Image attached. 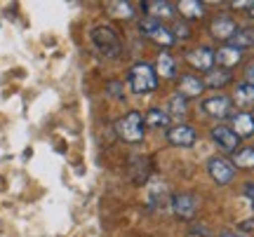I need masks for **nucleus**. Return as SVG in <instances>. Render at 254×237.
Returning a JSON list of instances; mask_svg holds the SVG:
<instances>
[{
    "instance_id": "f257e3e1",
    "label": "nucleus",
    "mask_w": 254,
    "mask_h": 237,
    "mask_svg": "<svg viewBox=\"0 0 254 237\" xmlns=\"http://www.w3.org/2000/svg\"><path fill=\"white\" fill-rule=\"evenodd\" d=\"M116 134L120 141L125 143H141L146 134V125H144V115L139 110H129L123 118L116 120Z\"/></svg>"
},
{
    "instance_id": "f03ea898",
    "label": "nucleus",
    "mask_w": 254,
    "mask_h": 237,
    "mask_svg": "<svg viewBox=\"0 0 254 237\" xmlns=\"http://www.w3.org/2000/svg\"><path fill=\"white\" fill-rule=\"evenodd\" d=\"M127 82H129V90L134 94H148L158 87V75H155V68L148 61H136L127 73Z\"/></svg>"
},
{
    "instance_id": "7ed1b4c3",
    "label": "nucleus",
    "mask_w": 254,
    "mask_h": 237,
    "mask_svg": "<svg viewBox=\"0 0 254 237\" xmlns=\"http://www.w3.org/2000/svg\"><path fill=\"white\" fill-rule=\"evenodd\" d=\"M92 43H94V47L99 49L104 56H109V59H116V56L123 54V40H120V36L116 33V28L106 26V24H101V26H94L92 28Z\"/></svg>"
},
{
    "instance_id": "20e7f679",
    "label": "nucleus",
    "mask_w": 254,
    "mask_h": 237,
    "mask_svg": "<svg viewBox=\"0 0 254 237\" xmlns=\"http://www.w3.org/2000/svg\"><path fill=\"white\" fill-rule=\"evenodd\" d=\"M207 172L217 186H228V183L236 179V167H233V162H228L226 157H219V155L209 157Z\"/></svg>"
},
{
    "instance_id": "39448f33",
    "label": "nucleus",
    "mask_w": 254,
    "mask_h": 237,
    "mask_svg": "<svg viewBox=\"0 0 254 237\" xmlns=\"http://www.w3.org/2000/svg\"><path fill=\"white\" fill-rule=\"evenodd\" d=\"M209 139L214 141V146L221 150V153H236L240 148V139L236 137V132L226 125H217V127L209 129Z\"/></svg>"
},
{
    "instance_id": "423d86ee",
    "label": "nucleus",
    "mask_w": 254,
    "mask_h": 237,
    "mask_svg": "<svg viewBox=\"0 0 254 237\" xmlns=\"http://www.w3.org/2000/svg\"><path fill=\"white\" fill-rule=\"evenodd\" d=\"M172 211L177 219L193 221L195 219V211H198V197L193 192H177L172 197Z\"/></svg>"
},
{
    "instance_id": "0eeeda50",
    "label": "nucleus",
    "mask_w": 254,
    "mask_h": 237,
    "mask_svg": "<svg viewBox=\"0 0 254 237\" xmlns=\"http://www.w3.org/2000/svg\"><path fill=\"white\" fill-rule=\"evenodd\" d=\"M167 141L172 143L174 148H193L195 141H198V132L190 127V125H174V127L167 129Z\"/></svg>"
},
{
    "instance_id": "6e6552de",
    "label": "nucleus",
    "mask_w": 254,
    "mask_h": 237,
    "mask_svg": "<svg viewBox=\"0 0 254 237\" xmlns=\"http://www.w3.org/2000/svg\"><path fill=\"white\" fill-rule=\"evenodd\" d=\"M202 110L217 120L228 118L233 113V101L228 99L226 94H214V96H207V99L202 101Z\"/></svg>"
},
{
    "instance_id": "1a4fd4ad",
    "label": "nucleus",
    "mask_w": 254,
    "mask_h": 237,
    "mask_svg": "<svg viewBox=\"0 0 254 237\" xmlns=\"http://www.w3.org/2000/svg\"><path fill=\"white\" fill-rule=\"evenodd\" d=\"M186 61H189L190 68L209 73L214 68V49H209V47H195V49H190L189 54H186Z\"/></svg>"
},
{
    "instance_id": "9d476101",
    "label": "nucleus",
    "mask_w": 254,
    "mask_h": 237,
    "mask_svg": "<svg viewBox=\"0 0 254 237\" xmlns=\"http://www.w3.org/2000/svg\"><path fill=\"white\" fill-rule=\"evenodd\" d=\"M141 9L146 12V17L158 19V21L172 19L177 14V5L167 2V0H146V2H141Z\"/></svg>"
},
{
    "instance_id": "9b49d317",
    "label": "nucleus",
    "mask_w": 254,
    "mask_h": 237,
    "mask_svg": "<svg viewBox=\"0 0 254 237\" xmlns=\"http://www.w3.org/2000/svg\"><path fill=\"white\" fill-rule=\"evenodd\" d=\"M238 28H240V26H238L231 17H226V14H219V17L212 19V24H209V33L217 38V40H231V38L236 36Z\"/></svg>"
},
{
    "instance_id": "f8f14e48",
    "label": "nucleus",
    "mask_w": 254,
    "mask_h": 237,
    "mask_svg": "<svg viewBox=\"0 0 254 237\" xmlns=\"http://www.w3.org/2000/svg\"><path fill=\"white\" fill-rule=\"evenodd\" d=\"M240 59H243V52L236 49V47H231V45L219 47L217 52H214V66L224 68V71H231L233 66H238Z\"/></svg>"
},
{
    "instance_id": "ddd939ff",
    "label": "nucleus",
    "mask_w": 254,
    "mask_h": 237,
    "mask_svg": "<svg viewBox=\"0 0 254 237\" xmlns=\"http://www.w3.org/2000/svg\"><path fill=\"white\" fill-rule=\"evenodd\" d=\"M202 92H205L202 78H198V75H182L179 78V92L177 94H182L184 99H195Z\"/></svg>"
},
{
    "instance_id": "4468645a",
    "label": "nucleus",
    "mask_w": 254,
    "mask_h": 237,
    "mask_svg": "<svg viewBox=\"0 0 254 237\" xmlns=\"http://www.w3.org/2000/svg\"><path fill=\"white\" fill-rule=\"evenodd\" d=\"M231 129L236 132L238 139H250V137H254L252 113H236V115H233V125H231Z\"/></svg>"
},
{
    "instance_id": "2eb2a0df",
    "label": "nucleus",
    "mask_w": 254,
    "mask_h": 237,
    "mask_svg": "<svg viewBox=\"0 0 254 237\" xmlns=\"http://www.w3.org/2000/svg\"><path fill=\"white\" fill-rule=\"evenodd\" d=\"M155 75H160L163 80H172L174 75H177V66H174V59L172 54L163 49L160 54H158V61H155Z\"/></svg>"
},
{
    "instance_id": "dca6fc26",
    "label": "nucleus",
    "mask_w": 254,
    "mask_h": 237,
    "mask_svg": "<svg viewBox=\"0 0 254 237\" xmlns=\"http://www.w3.org/2000/svg\"><path fill=\"white\" fill-rule=\"evenodd\" d=\"M186 113H189V103H186V99H184L182 94L170 96V103H167V115H170V120H174L177 125H182V120L186 118Z\"/></svg>"
},
{
    "instance_id": "f3484780",
    "label": "nucleus",
    "mask_w": 254,
    "mask_h": 237,
    "mask_svg": "<svg viewBox=\"0 0 254 237\" xmlns=\"http://www.w3.org/2000/svg\"><path fill=\"white\" fill-rule=\"evenodd\" d=\"M170 115H167V110L163 108H148L144 115V125H148V127L153 129H170Z\"/></svg>"
},
{
    "instance_id": "a211bd4d",
    "label": "nucleus",
    "mask_w": 254,
    "mask_h": 237,
    "mask_svg": "<svg viewBox=\"0 0 254 237\" xmlns=\"http://www.w3.org/2000/svg\"><path fill=\"white\" fill-rule=\"evenodd\" d=\"M233 80V75L231 71H224V68H212L207 75H205V87H212V90H221V87H226L228 82Z\"/></svg>"
},
{
    "instance_id": "6ab92c4d",
    "label": "nucleus",
    "mask_w": 254,
    "mask_h": 237,
    "mask_svg": "<svg viewBox=\"0 0 254 237\" xmlns=\"http://www.w3.org/2000/svg\"><path fill=\"white\" fill-rule=\"evenodd\" d=\"M228 45L236 47V49H250V47H254V28H238L236 36L228 40Z\"/></svg>"
},
{
    "instance_id": "aec40b11",
    "label": "nucleus",
    "mask_w": 254,
    "mask_h": 237,
    "mask_svg": "<svg viewBox=\"0 0 254 237\" xmlns=\"http://www.w3.org/2000/svg\"><path fill=\"white\" fill-rule=\"evenodd\" d=\"M177 12H182L184 19H200L205 14V2H198V0H182L177 5Z\"/></svg>"
},
{
    "instance_id": "412c9836",
    "label": "nucleus",
    "mask_w": 254,
    "mask_h": 237,
    "mask_svg": "<svg viewBox=\"0 0 254 237\" xmlns=\"http://www.w3.org/2000/svg\"><path fill=\"white\" fill-rule=\"evenodd\" d=\"M233 167L238 169H254V148H238L233 155Z\"/></svg>"
},
{
    "instance_id": "4be33fe9",
    "label": "nucleus",
    "mask_w": 254,
    "mask_h": 237,
    "mask_svg": "<svg viewBox=\"0 0 254 237\" xmlns=\"http://www.w3.org/2000/svg\"><path fill=\"white\" fill-rule=\"evenodd\" d=\"M109 14L116 19H132L134 17V7H132V2H125V0L109 2Z\"/></svg>"
},
{
    "instance_id": "5701e85b",
    "label": "nucleus",
    "mask_w": 254,
    "mask_h": 237,
    "mask_svg": "<svg viewBox=\"0 0 254 237\" xmlns=\"http://www.w3.org/2000/svg\"><path fill=\"white\" fill-rule=\"evenodd\" d=\"M236 101H238V106L254 103V85H250V82L238 85V87H236Z\"/></svg>"
},
{
    "instance_id": "b1692460",
    "label": "nucleus",
    "mask_w": 254,
    "mask_h": 237,
    "mask_svg": "<svg viewBox=\"0 0 254 237\" xmlns=\"http://www.w3.org/2000/svg\"><path fill=\"white\" fill-rule=\"evenodd\" d=\"M170 33H172L174 40H189L190 38V31H189V24H186V21H177V24L170 28Z\"/></svg>"
},
{
    "instance_id": "393cba45",
    "label": "nucleus",
    "mask_w": 254,
    "mask_h": 237,
    "mask_svg": "<svg viewBox=\"0 0 254 237\" xmlns=\"http://www.w3.org/2000/svg\"><path fill=\"white\" fill-rule=\"evenodd\" d=\"M109 94H111V96H116V99H125V92H123V82H118V80L109 82Z\"/></svg>"
},
{
    "instance_id": "a878e982",
    "label": "nucleus",
    "mask_w": 254,
    "mask_h": 237,
    "mask_svg": "<svg viewBox=\"0 0 254 237\" xmlns=\"http://www.w3.org/2000/svg\"><path fill=\"white\" fill-rule=\"evenodd\" d=\"M238 228L243 230V233H252V235H254V216H252V219H247V221H243Z\"/></svg>"
},
{
    "instance_id": "bb28decb",
    "label": "nucleus",
    "mask_w": 254,
    "mask_h": 237,
    "mask_svg": "<svg viewBox=\"0 0 254 237\" xmlns=\"http://www.w3.org/2000/svg\"><path fill=\"white\" fill-rule=\"evenodd\" d=\"M245 197L250 200V204H252V209H254V183H247L245 186Z\"/></svg>"
},
{
    "instance_id": "cd10ccee",
    "label": "nucleus",
    "mask_w": 254,
    "mask_h": 237,
    "mask_svg": "<svg viewBox=\"0 0 254 237\" xmlns=\"http://www.w3.org/2000/svg\"><path fill=\"white\" fill-rule=\"evenodd\" d=\"M245 78H247V82H250V85H254V64H250V66H247V73H245Z\"/></svg>"
},
{
    "instance_id": "c85d7f7f",
    "label": "nucleus",
    "mask_w": 254,
    "mask_h": 237,
    "mask_svg": "<svg viewBox=\"0 0 254 237\" xmlns=\"http://www.w3.org/2000/svg\"><path fill=\"white\" fill-rule=\"evenodd\" d=\"M219 237H247V235H240V233H221Z\"/></svg>"
},
{
    "instance_id": "c756f323",
    "label": "nucleus",
    "mask_w": 254,
    "mask_h": 237,
    "mask_svg": "<svg viewBox=\"0 0 254 237\" xmlns=\"http://www.w3.org/2000/svg\"><path fill=\"white\" fill-rule=\"evenodd\" d=\"M247 14H250V17L254 19V2H252V5H250V7H247Z\"/></svg>"
},
{
    "instance_id": "7c9ffc66",
    "label": "nucleus",
    "mask_w": 254,
    "mask_h": 237,
    "mask_svg": "<svg viewBox=\"0 0 254 237\" xmlns=\"http://www.w3.org/2000/svg\"><path fill=\"white\" fill-rule=\"evenodd\" d=\"M252 120H254V113H252Z\"/></svg>"
}]
</instances>
